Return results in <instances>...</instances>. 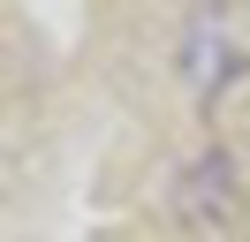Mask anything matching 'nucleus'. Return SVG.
Segmentation results:
<instances>
[{"label": "nucleus", "mask_w": 250, "mask_h": 242, "mask_svg": "<svg viewBox=\"0 0 250 242\" xmlns=\"http://www.w3.org/2000/svg\"><path fill=\"white\" fill-rule=\"evenodd\" d=\"M250 68V0H205L182 30V76L197 99H212L228 76Z\"/></svg>", "instance_id": "f257e3e1"}]
</instances>
